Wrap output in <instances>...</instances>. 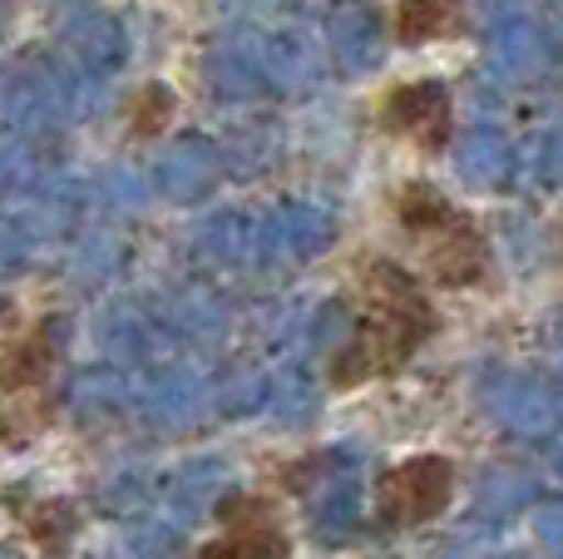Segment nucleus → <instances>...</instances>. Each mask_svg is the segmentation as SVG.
<instances>
[{"instance_id": "0eeeda50", "label": "nucleus", "mask_w": 563, "mask_h": 559, "mask_svg": "<svg viewBox=\"0 0 563 559\" xmlns=\"http://www.w3.org/2000/svg\"><path fill=\"white\" fill-rule=\"evenodd\" d=\"M455 25H460V0H400V10H396V35L406 45L450 35Z\"/></svg>"}, {"instance_id": "423d86ee", "label": "nucleus", "mask_w": 563, "mask_h": 559, "mask_svg": "<svg viewBox=\"0 0 563 559\" xmlns=\"http://www.w3.org/2000/svg\"><path fill=\"white\" fill-rule=\"evenodd\" d=\"M49 372H55V332H49V322H40L35 332H25L0 357V396H5V402L45 396Z\"/></svg>"}, {"instance_id": "f03ea898", "label": "nucleus", "mask_w": 563, "mask_h": 559, "mask_svg": "<svg viewBox=\"0 0 563 559\" xmlns=\"http://www.w3.org/2000/svg\"><path fill=\"white\" fill-rule=\"evenodd\" d=\"M400 213V228H406L416 243H426V257H430V277L445 287H470L485 277V238L475 233L460 208H450L435 188H420L410 184L396 204Z\"/></svg>"}, {"instance_id": "1a4fd4ad", "label": "nucleus", "mask_w": 563, "mask_h": 559, "mask_svg": "<svg viewBox=\"0 0 563 559\" xmlns=\"http://www.w3.org/2000/svg\"><path fill=\"white\" fill-rule=\"evenodd\" d=\"M25 525H30V540H35L40 550H65V545H69V535H75V515H69L59 501L35 505Z\"/></svg>"}, {"instance_id": "20e7f679", "label": "nucleus", "mask_w": 563, "mask_h": 559, "mask_svg": "<svg viewBox=\"0 0 563 559\" xmlns=\"http://www.w3.org/2000/svg\"><path fill=\"white\" fill-rule=\"evenodd\" d=\"M223 525H228V535L203 545L198 559H282L287 555V535L277 530L267 505H257V501L223 505Z\"/></svg>"}, {"instance_id": "7ed1b4c3", "label": "nucleus", "mask_w": 563, "mask_h": 559, "mask_svg": "<svg viewBox=\"0 0 563 559\" xmlns=\"http://www.w3.org/2000/svg\"><path fill=\"white\" fill-rule=\"evenodd\" d=\"M455 491V471L440 456H416V461H400L396 471L380 481V520L390 525H420L435 520L450 505Z\"/></svg>"}, {"instance_id": "f257e3e1", "label": "nucleus", "mask_w": 563, "mask_h": 559, "mask_svg": "<svg viewBox=\"0 0 563 559\" xmlns=\"http://www.w3.org/2000/svg\"><path fill=\"white\" fill-rule=\"evenodd\" d=\"M435 327L426 293L410 273H400L396 263L371 267L366 277V307H361V327L351 337V347L336 357L331 366V382L336 386H361L380 372H396L410 362L420 342Z\"/></svg>"}, {"instance_id": "39448f33", "label": "nucleus", "mask_w": 563, "mask_h": 559, "mask_svg": "<svg viewBox=\"0 0 563 559\" xmlns=\"http://www.w3.org/2000/svg\"><path fill=\"white\" fill-rule=\"evenodd\" d=\"M386 124L396 129V134L416 139V144L426 149H440L450 139V95L445 85H435V79H416V85H400L396 95L386 99Z\"/></svg>"}, {"instance_id": "6e6552de", "label": "nucleus", "mask_w": 563, "mask_h": 559, "mask_svg": "<svg viewBox=\"0 0 563 559\" xmlns=\"http://www.w3.org/2000/svg\"><path fill=\"white\" fill-rule=\"evenodd\" d=\"M174 109H178L174 89L168 85H144L134 95V109H129V134L134 139H158L168 124H174Z\"/></svg>"}]
</instances>
